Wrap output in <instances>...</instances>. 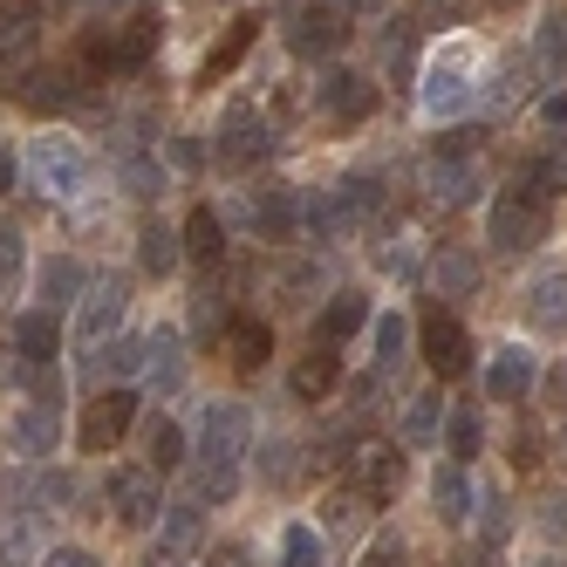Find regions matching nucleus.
Segmentation results:
<instances>
[{
    "label": "nucleus",
    "instance_id": "aec40b11",
    "mask_svg": "<svg viewBox=\"0 0 567 567\" xmlns=\"http://www.w3.org/2000/svg\"><path fill=\"white\" fill-rule=\"evenodd\" d=\"M336 383H342V355H336V349H308L295 370H288V390H295L301 403H329Z\"/></svg>",
    "mask_w": 567,
    "mask_h": 567
},
{
    "label": "nucleus",
    "instance_id": "7ed1b4c3",
    "mask_svg": "<svg viewBox=\"0 0 567 567\" xmlns=\"http://www.w3.org/2000/svg\"><path fill=\"white\" fill-rule=\"evenodd\" d=\"M21 172L42 185L49 198H75V192L90 185V151L75 144L69 131H42V137L21 151Z\"/></svg>",
    "mask_w": 567,
    "mask_h": 567
},
{
    "label": "nucleus",
    "instance_id": "393cba45",
    "mask_svg": "<svg viewBox=\"0 0 567 567\" xmlns=\"http://www.w3.org/2000/svg\"><path fill=\"white\" fill-rule=\"evenodd\" d=\"M424 280H431V295H472L478 288V260L465 247H437L431 267H424Z\"/></svg>",
    "mask_w": 567,
    "mask_h": 567
},
{
    "label": "nucleus",
    "instance_id": "a878e982",
    "mask_svg": "<svg viewBox=\"0 0 567 567\" xmlns=\"http://www.w3.org/2000/svg\"><path fill=\"white\" fill-rule=\"evenodd\" d=\"M431 198H444V206H472L478 198V165L472 157H431Z\"/></svg>",
    "mask_w": 567,
    "mask_h": 567
},
{
    "label": "nucleus",
    "instance_id": "a19ab883",
    "mask_svg": "<svg viewBox=\"0 0 567 567\" xmlns=\"http://www.w3.org/2000/svg\"><path fill=\"white\" fill-rule=\"evenodd\" d=\"M362 567H411V547H403L396 534H383V540L362 547Z\"/></svg>",
    "mask_w": 567,
    "mask_h": 567
},
{
    "label": "nucleus",
    "instance_id": "603ef678",
    "mask_svg": "<svg viewBox=\"0 0 567 567\" xmlns=\"http://www.w3.org/2000/svg\"><path fill=\"white\" fill-rule=\"evenodd\" d=\"M336 8H342V14H349V8H370V0H336Z\"/></svg>",
    "mask_w": 567,
    "mask_h": 567
},
{
    "label": "nucleus",
    "instance_id": "58836bf2",
    "mask_svg": "<svg viewBox=\"0 0 567 567\" xmlns=\"http://www.w3.org/2000/svg\"><path fill=\"white\" fill-rule=\"evenodd\" d=\"M144 355H151V336H116V342H110V355H103V370L137 377V370H144Z\"/></svg>",
    "mask_w": 567,
    "mask_h": 567
},
{
    "label": "nucleus",
    "instance_id": "a18cd8bd",
    "mask_svg": "<svg viewBox=\"0 0 567 567\" xmlns=\"http://www.w3.org/2000/svg\"><path fill=\"white\" fill-rule=\"evenodd\" d=\"M42 567H96V554H90V547H49Z\"/></svg>",
    "mask_w": 567,
    "mask_h": 567
},
{
    "label": "nucleus",
    "instance_id": "dca6fc26",
    "mask_svg": "<svg viewBox=\"0 0 567 567\" xmlns=\"http://www.w3.org/2000/svg\"><path fill=\"white\" fill-rule=\"evenodd\" d=\"M534 349H519V342H499L493 349V370H485V396L493 403H519L526 390H534Z\"/></svg>",
    "mask_w": 567,
    "mask_h": 567
},
{
    "label": "nucleus",
    "instance_id": "2f4dec72",
    "mask_svg": "<svg viewBox=\"0 0 567 567\" xmlns=\"http://www.w3.org/2000/svg\"><path fill=\"white\" fill-rule=\"evenodd\" d=\"M178 260H185V239H178L172 226H157V219H151V226L137 233V267H144V274H157V280H165V274H172Z\"/></svg>",
    "mask_w": 567,
    "mask_h": 567
},
{
    "label": "nucleus",
    "instance_id": "49530a36",
    "mask_svg": "<svg viewBox=\"0 0 567 567\" xmlns=\"http://www.w3.org/2000/svg\"><path fill=\"white\" fill-rule=\"evenodd\" d=\"M14 178H21V157L0 144V192H14Z\"/></svg>",
    "mask_w": 567,
    "mask_h": 567
},
{
    "label": "nucleus",
    "instance_id": "473e14b6",
    "mask_svg": "<svg viewBox=\"0 0 567 567\" xmlns=\"http://www.w3.org/2000/svg\"><path fill=\"white\" fill-rule=\"evenodd\" d=\"M370 342H377V370H396V362L411 355V321H403L396 308H383L370 321Z\"/></svg>",
    "mask_w": 567,
    "mask_h": 567
},
{
    "label": "nucleus",
    "instance_id": "2eb2a0df",
    "mask_svg": "<svg viewBox=\"0 0 567 567\" xmlns=\"http://www.w3.org/2000/svg\"><path fill=\"white\" fill-rule=\"evenodd\" d=\"M124 308H131V295H124V280H103V288H90L83 295V315H75V342H110L116 336V321H124Z\"/></svg>",
    "mask_w": 567,
    "mask_h": 567
},
{
    "label": "nucleus",
    "instance_id": "8fccbe9b",
    "mask_svg": "<svg viewBox=\"0 0 567 567\" xmlns=\"http://www.w3.org/2000/svg\"><path fill=\"white\" fill-rule=\"evenodd\" d=\"M458 567H499V560H493V554H465Z\"/></svg>",
    "mask_w": 567,
    "mask_h": 567
},
{
    "label": "nucleus",
    "instance_id": "37998d69",
    "mask_svg": "<svg viewBox=\"0 0 567 567\" xmlns=\"http://www.w3.org/2000/svg\"><path fill=\"white\" fill-rule=\"evenodd\" d=\"M14 274H21V233H14V226H0V288H8Z\"/></svg>",
    "mask_w": 567,
    "mask_h": 567
},
{
    "label": "nucleus",
    "instance_id": "4c0bfd02",
    "mask_svg": "<svg viewBox=\"0 0 567 567\" xmlns=\"http://www.w3.org/2000/svg\"><path fill=\"white\" fill-rule=\"evenodd\" d=\"M198 534H206V513H198V506H172L157 540H165V554H185V547H198Z\"/></svg>",
    "mask_w": 567,
    "mask_h": 567
},
{
    "label": "nucleus",
    "instance_id": "79ce46f5",
    "mask_svg": "<svg viewBox=\"0 0 567 567\" xmlns=\"http://www.w3.org/2000/svg\"><path fill=\"white\" fill-rule=\"evenodd\" d=\"M260 478H267V485H288V478H295V444H267Z\"/></svg>",
    "mask_w": 567,
    "mask_h": 567
},
{
    "label": "nucleus",
    "instance_id": "9b49d317",
    "mask_svg": "<svg viewBox=\"0 0 567 567\" xmlns=\"http://www.w3.org/2000/svg\"><path fill=\"white\" fill-rule=\"evenodd\" d=\"M465 96H472V55L465 49H452L444 62L424 69V116H458Z\"/></svg>",
    "mask_w": 567,
    "mask_h": 567
},
{
    "label": "nucleus",
    "instance_id": "f8f14e48",
    "mask_svg": "<svg viewBox=\"0 0 567 567\" xmlns=\"http://www.w3.org/2000/svg\"><path fill=\"white\" fill-rule=\"evenodd\" d=\"M55 431H62V417H55V403H21V411L8 417V452L14 458H55Z\"/></svg>",
    "mask_w": 567,
    "mask_h": 567
},
{
    "label": "nucleus",
    "instance_id": "20e7f679",
    "mask_svg": "<svg viewBox=\"0 0 567 567\" xmlns=\"http://www.w3.org/2000/svg\"><path fill=\"white\" fill-rule=\"evenodd\" d=\"M547 233V206L534 192H499L493 206H485V239H493V254H526L534 239Z\"/></svg>",
    "mask_w": 567,
    "mask_h": 567
},
{
    "label": "nucleus",
    "instance_id": "f704fd0d",
    "mask_svg": "<svg viewBox=\"0 0 567 567\" xmlns=\"http://www.w3.org/2000/svg\"><path fill=\"white\" fill-rule=\"evenodd\" d=\"M144 377L178 390L185 383V355H178V336H151V355H144Z\"/></svg>",
    "mask_w": 567,
    "mask_h": 567
},
{
    "label": "nucleus",
    "instance_id": "c9c22d12",
    "mask_svg": "<svg viewBox=\"0 0 567 567\" xmlns=\"http://www.w3.org/2000/svg\"><path fill=\"white\" fill-rule=\"evenodd\" d=\"M534 55H540L547 75H567V14H547L534 28Z\"/></svg>",
    "mask_w": 567,
    "mask_h": 567
},
{
    "label": "nucleus",
    "instance_id": "7c9ffc66",
    "mask_svg": "<svg viewBox=\"0 0 567 567\" xmlns=\"http://www.w3.org/2000/svg\"><path fill=\"white\" fill-rule=\"evenodd\" d=\"M478 444H485L478 411H472V403H452V411H444V458H452V465H472Z\"/></svg>",
    "mask_w": 567,
    "mask_h": 567
},
{
    "label": "nucleus",
    "instance_id": "f257e3e1",
    "mask_svg": "<svg viewBox=\"0 0 567 567\" xmlns=\"http://www.w3.org/2000/svg\"><path fill=\"white\" fill-rule=\"evenodd\" d=\"M151 49H157V14H124V21L90 28L83 42H75V62L90 75H131V69L151 62Z\"/></svg>",
    "mask_w": 567,
    "mask_h": 567
},
{
    "label": "nucleus",
    "instance_id": "3c124183",
    "mask_svg": "<svg viewBox=\"0 0 567 567\" xmlns=\"http://www.w3.org/2000/svg\"><path fill=\"white\" fill-rule=\"evenodd\" d=\"M554 452H560V465H567V424H560V437H554Z\"/></svg>",
    "mask_w": 567,
    "mask_h": 567
},
{
    "label": "nucleus",
    "instance_id": "0eeeda50",
    "mask_svg": "<svg viewBox=\"0 0 567 567\" xmlns=\"http://www.w3.org/2000/svg\"><path fill=\"white\" fill-rule=\"evenodd\" d=\"M315 103H321V116H329V124H362V116L377 110V83H370L362 69L329 62V69H321V83H315Z\"/></svg>",
    "mask_w": 567,
    "mask_h": 567
},
{
    "label": "nucleus",
    "instance_id": "412c9836",
    "mask_svg": "<svg viewBox=\"0 0 567 567\" xmlns=\"http://www.w3.org/2000/svg\"><path fill=\"white\" fill-rule=\"evenodd\" d=\"M355 485H362V499H390L403 485V452L396 444H362L355 452Z\"/></svg>",
    "mask_w": 567,
    "mask_h": 567
},
{
    "label": "nucleus",
    "instance_id": "72a5a7b5",
    "mask_svg": "<svg viewBox=\"0 0 567 567\" xmlns=\"http://www.w3.org/2000/svg\"><path fill=\"white\" fill-rule=\"evenodd\" d=\"M437 431H444V403L431 390L411 396V411H403V444H437Z\"/></svg>",
    "mask_w": 567,
    "mask_h": 567
},
{
    "label": "nucleus",
    "instance_id": "c85d7f7f",
    "mask_svg": "<svg viewBox=\"0 0 567 567\" xmlns=\"http://www.w3.org/2000/svg\"><path fill=\"white\" fill-rule=\"evenodd\" d=\"M526 315H534V329L547 336H567V274H547L526 288Z\"/></svg>",
    "mask_w": 567,
    "mask_h": 567
},
{
    "label": "nucleus",
    "instance_id": "f03ea898",
    "mask_svg": "<svg viewBox=\"0 0 567 567\" xmlns=\"http://www.w3.org/2000/svg\"><path fill=\"white\" fill-rule=\"evenodd\" d=\"M247 403H213L206 424H198V437H206V472H198V493L206 499H226L233 493V478H239V458H247Z\"/></svg>",
    "mask_w": 567,
    "mask_h": 567
},
{
    "label": "nucleus",
    "instance_id": "e433bc0d",
    "mask_svg": "<svg viewBox=\"0 0 567 567\" xmlns=\"http://www.w3.org/2000/svg\"><path fill=\"white\" fill-rule=\"evenodd\" d=\"M280 567H321V540H315V526H301V519L280 526Z\"/></svg>",
    "mask_w": 567,
    "mask_h": 567
},
{
    "label": "nucleus",
    "instance_id": "cd10ccee",
    "mask_svg": "<svg viewBox=\"0 0 567 567\" xmlns=\"http://www.w3.org/2000/svg\"><path fill=\"white\" fill-rule=\"evenodd\" d=\"M178 239H185V254H192V260H206V267L226 260V219H219V206H192V219H185Z\"/></svg>",
    "mask_w": 567,
    "mask_h": 567
},
{
    "label": "nucleus",
    "instance_id": "09e8293b",
    "mask_svg": "<svg viewBox=\"0 0 567 567\" xmlns=\"http://www.w3.org/2000/svg\"><path fill=\"white\" fill-rule=\"evenodd\" d=\"M424 8H437V14H458V8H465V0H424Z\"/></svg>",
    "mask_w": 567,
    "mask_h": 567
},
{
    "label": "nucleus",
    "instance_id": "423d86ee",
    "mask_svg": "<svg viewBox=\"0 0 567 567\" xmlns=\"http://www.w3.org/2000/svg\"><path fill=\"white\" fill-rule=\"evenodd\" d=\"M137 424V390H96L90 396V411H83V431H75V444H83L90 458H103L110 444H124V431Z\"/></svg>",
    "mask_w": 567,
    "mask_h": 567
},
{
    "label": "nucleus",
    "instance_id": "a211bd4d",
    "mask_svg": "<svg viewBox=\"0 0 567 567\" xmlns=\"http://www.w3.org/2000/svg\"><path fill=\"white\" fill-rule=\"evenodd\" d=\"M34 295H42V308H49V315H55V308H69V301H83V295H90L83 260H75V254L42 260V267H34Z\"/></svg>",
    "mask_w": 567,
    "mask_h": 567
},
{
    "label": "nucleus",
    "instance_id": "de8ad7c7",
    "mask_svg": "<svg viewBox=\"0 0 567 567\" xmlns=\"http://www.w3.org/2000/svg\"><path fill=\"white\" fill-rule=\"evenodd\" d=\"M172 157H178V165L192 172V165H198V144H192V137H172Z\"/></svg>",
    "mask_w": 567,
    "mask_h": 567
},
{
    "label": "nucleus",
    "instance_id": "ddd939ff",
    "mask_svg": "<svg viewBox=\"0 0 567 567\" xmlns=\"http://www.w3.org/2000/svg\"><path fill=\"white\" fill-rule=\"evenodd\" d=\"M8 349L28 362V370H49V362L62 355V321H55L49 308H28V315H14V329H8Z\"/></svg>",
    "mask_w": 567,
    "mask_h": 567
},
{
    "label": "nucleus",
    "instance_id": "39448f33",
    "mask_svg": "<svg viewBox=\"0 0 567 567\" xmlns=\"http://www.w3.org/2000/svg\"><path fill=\"white\" fill-rule=\"evenodd\" d=\"M342 42H349V21H342L336 0H308V8L288 14V49H295L301 62H329Z\"/></svg>",
    "mask_w": 567,
    "mask_h": 567
},
{
    "label": "nucleus",
    "instance_id": "bb28decb",
    "mask_svg": "<svg viewBox=\"0 0 567 567\" xmlns=\"http://www.w3.org/2000/svg\"><path fill=\"white\" fill-rule=\"evenodd\" d=\"M185 458H192L185 424H178V417H157V424L144 431V465H151V472H178Z\"/></svg>",
    "mask_w": 567,
    "mask_h": 567
},
{
    "label": "nucleus",
    "instance_id": "c03bdc74",
    "mask_svg": "<svg viewBox=\"0 0 567 567\" xmlns=\"http://www.w3.org/2000/svg\"><path fill=\"white\" fill-rule=\"evenodd\" d=\"M124 178H131V192H137V198H151V192H157V165H151V157H131Z\"/></svg>",
    "mask_w": 567,
    "mask_h": 567
},
{
    "label": "nucleus",
    "instance_id": "6ab92c4d",
    "mask_svg": "<svg viewBox=\"0 0 567 567\" xmlns=\"http://www.w3.org/2000/svg\"><path fill=\"white\" fill-rule=\"evenodd\" d=\"M254 42H260V21H254V14H239V21L219 34V42L206 49V62H198V83H219V75H233L239 62L254 55Z\"/></svg>",
    "mask_w": 567,
    "mask_h": 567
},
{
    "label": "nucleus",
    "instance_id": "c756f323",
    "mask_svg": "<svg viewBox=\"0 0 567 567\" xmlns=\"http://www.w3.org/2000/svg\"><path fill=\"white\" fill-rule=\"evenodd\" d=\"M226 349H233L239 370H260L267 349H274V329H267L260 315H233V321H226Z\"/></svg>",
    "mask_w": 567,
    "mask_h": 567
},
{
    "label": "nucleus",
    "instance_id": "9d476101",
    "mask_svg": "<svg viewBox=\"0 0 567 567\" xmlns=\"http://www.w3.org/2000/svg\"><path fill=\"white\" fill-rule=\"evenodd\" d=\"M110 513L124 526H151L157 513H165L157 506V472L151 465H116L110 472Z\"/></svg>",
    "mask_w": 567,
    "mask_h": 567
},
{
    "label": "nucleus",
    "instance_id": "5fc2aeb1",
    "mask_svg": "<svg viewBox=\"0 0 567 567\" xmlns=\"http://www.w3.org/2000/svg\"><path fill=\"white\" fill-rule=\"evenodd\" d=\"M96 8H116V0H96Z\"/></svg>",
    "mask_w": 567,
    "mask_h": 567
},
{
    "label": "nucleus",
    "instance_id": "ea45409f",
    "mask_svg": "<svg viewBox=\"0 0 567 567\" xmlns=\"http://www.w3.org/2000/svg\"><path fill=\"white\" fill-rule=\"evenodd\" d=\"M534 124H540V137H547V144H567V90H547V96H540Z\"/></svg>",
    "mask_w": 567,
    "mask_h": 567
},
{
    "label": "nucleus",
    "instance_id": "4468645a",
    "mask_svg": "<svg viewBox=\"0 0 567 567\" xmlns=\"http://www.w3.org/2000/svg\"><path fill=\"white\" fill-rule=\"evenodd\" d=\"M42 42V0H0V69H21Z\"/></svg>",
    "mask_w": 567,
    "mask_h": 567
},
{
    "label": "nucleus",
    "instance_id": "1a4fd4ad",
    "mask_svg": "<svg viewBox=\"0 0 567 567\" xmlns=\"http://www.w3.org/2000/svg\"><path fill=\"white\" fill-rule=\"evenodd\" d=\"M274 151V131L260 124L254 110H226V124H219V137H213V157L226 172H254L260 157Z\"/></svg>",
    "mask_w": 567,
    "mask_h": 567
},
{
    "label": "nucleus",
    "instance_id": "5701e85b",
    "mask_svg": "<svg viewBox=\"0 0 567 567\" xmlns=\"http://www.w3.org/2000/svg\"><path fill=\"white\" fill-rule=\"evenodd\" d=\"M254 226H260L267 239H295V226H301V192H295V185H267V192L254 198Z\"/></svg>",
    "mask_w": 567,
    "mask_h": 567
},
{
    "label": "nucleus",
    "instance_id": "f3484780",
    "mask_svg": "<svg viewBox=\"0 0 567 567\" xmlns=\"http://www.w3.org/2000/svg\"><path fill=\"white\" fill-rule=\"evenodd\" d=\"M14 96L28 110H69V103H83V69H28Z\"/></svg>",
    "mask_w": 567,
    "mask_h": 567
},
{
    "label": "nucleus",
    "instance_id": "4be33fe9",
    "mask_svg": "<svg viewBox=\"0 0 567 567\" xmlns=\"http://www.w3.org/2000/svg\"><path fill=\"white\" fill-rule=\"evenodd\" d=\"M362 321H370V301H362L355 288H342V295H336L329 308L315 315V349H342V342H349V336L362 329Z\"/></svg>",
    "mask_w": 567,
    "mask_h": 567
},
{
    "label": "nucleus",
    "instance_id": "b1692460",
    "mask_svg": "<svg viewBox=\"0 0 567 567\" xmlns=\"http://www.w3.org/2000/svg\"><path fill=\"white\" fill-rule=\"evenodd\" d=\"M431 513H437L444 526L472 519V478H465V465H437V472H431Z\"/></svg>",
    "mask_w": 567,
    "mask_h": 567
},
{
    "label": "nucleus",
    "instance_id": "864d4df0",
    "mask_svg": "<svg viewBox=\"0 0 567 567\" xmlns=\"http://www.w3.org/2000/svg\"><path fill=\"white\" fill-rule=\"evenodd\" d=\"M8 554H14V547H8V540H0V567H8Z\"/></svg>",
    "mask_w": 567,
    "mask_h": 567
},
{
    "label": "nucleus",
    "instance_id": "6e6552de",
    "mask_svg": "<svg viewBox=\"0 0 567 567\" xmlns=\"http://www.w3.org/2000/svg\"><path fill=\"white\" fill-rule=\"evenodd\" d=\"M417 342H424V362H431V377H437V383H452V377L472 370V336L458 329V315L431 308V315H424V329H417Z\"/></svg>",
    "mask_w": 567,
    "mask_h": 567
}]
</instances>
